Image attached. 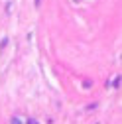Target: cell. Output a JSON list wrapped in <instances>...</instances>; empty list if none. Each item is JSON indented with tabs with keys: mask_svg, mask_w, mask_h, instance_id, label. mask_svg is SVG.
Listing matches in <instances>:
<instances>
[{
	"mask_svg": "<svg viewBox=\"0 0 122 124\" xmlns=\"http://www.w3.org/2000/svg\"><path fill=\"white\" fill-rule=\"evenodd\" d=\"M10 124H22V122H20L18 116H12V118H10Z\"/></svg>",
	"mask_w": 122,
	"mask_h": 124,
	"instance_id": "1",
	"label": "cell"
},
{
	"mask_svg": "<svg viewBox=\"0 0 122 124\" xmlns=\"http://www.w3.org/2000/svg\"><path fill=\"white\" fill-rule=\"evenodd\" d=\"M112 87H116V89L120 87V75H118V77H116V79H114V83H112Z\"/></svg>",
	"mask_w": 122,
	"mask_h": 124,
	"instance_id": "2",
	"label": "cell"
},
{
	"mask_svg": "<svg viewBox=\"0 0 122 124\" xmlns=\"http://www.w3.org/2000/svg\"><path fill=\"white\" fill-rule=\"evenodd\" d=\"M28 124H38V122H36L34 118H30V120H28Z\"/></svg>",
	"mask_w": 122,
	"mask_h": 124,
	"instance_id": "3",
	"label": "cell"
}]
</instances>
